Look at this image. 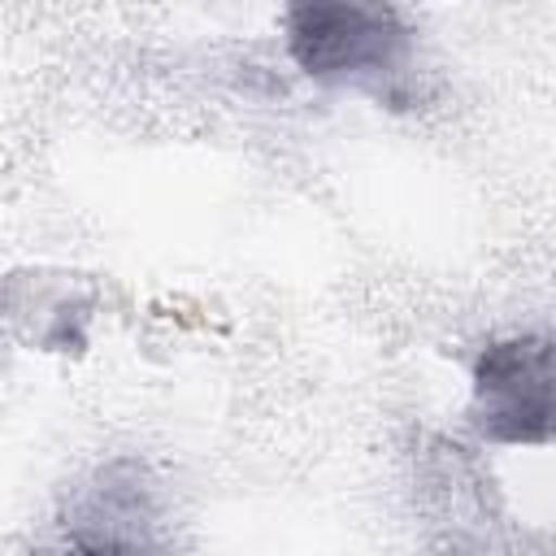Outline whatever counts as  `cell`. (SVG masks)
<instances>
[{
    "mask_svg": "<svg viewBox=\"0 0 556 556\" xmlns=\"http://www.w3.org/2000/svg\"><path fill=\"white\" fill-rule=\"evenodd\" d=\"M282 39L304 78L378 100H395L413 65V26L395 0H282Z\"/></svg>",
    "mask_w": 556,
    "mask_h": 556,
    "instance_id": "obj_1",
    "label": "cell"
},
{
    "mask_svg": "<svg viewBox=\"0 0 556 556\" xmlns=\"http://www.w3.org/2000/svg\"><path fill=\"white\" fill-rule=\"evenodd\" d=\"M469 421L491 443H556V334L521 330L491 339L473 361Z\"/></svg>",
    "mask_w": 556,
    "mask_h": 556,
    "instance_id": "obj_2",
    "label": "cell"
},
{
    "mask_svg": "<svg viewBox=\"0 0 556 556\" xmlns=\"http://www.w3.org/2000/svg\"><path fill=\"white\" fill-rule=\"evenodd\" d=\"M65 539L74 547H148L156 526V491L139 460L100 465L65 504Z\"/></svg>",
    "mask_w": 556,
    "mask_h": 556,
    "instance_id": "obj_3",
    "label": "cell"
}]
</instances>
